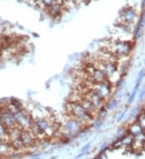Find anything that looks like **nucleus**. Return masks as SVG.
<instances>
[{"label":"nucleus","mask_w":145,"mask_h":159,"mask_svg":"<svg viewBox=\"0 0 145 159\" xmlns=\"http://www.w3.org/2000/svg\"><path fill=\"white\" fill-rule=\"evenodd\" d=\"M20 139H21V141H22V143H23L24 148L32 146V145L36 143V141H37L36 137L32 134V132H31L29 129L22 130Z\"/></svg>","instance_id":"6e6552de"},{"label":"nucleus","mask_w":145,"mask_h":159,"mask_svg":"<svg viewBox=\"0 0 145 159\" xmlns=\"http://www.w3.org/2000/svg\"><path fill=\"white\" fill-rule=\"evenodd\" d=\"M127 109H126L124 111H123L122 112H121L120 115L118 116V119H117V122H120V121L125 117V116H126V114H127Z\"/></svg>","instance_id":"a211bd4d"},{"label":"nucleus","mask_w":145,"mask_h":159,"mask_svg":"<svg viewBox=\"0 0 145 159\" xmlns=\"http://www.w3.org/2000/svg\"><path fill=\"white\" fill-rule=\"evenodd\" d=\"M89 147H90V143H87L86 145H84V146L81 149V150H80L81 153H82V152H87L88 149H89Z\"/></svg>","instance_id":"6ab92c4d"},{"label":"nucleus","mask_w":145,"mask_h":159,"mask_svg":"<svg viewBox=\"0 0 145 159\" xmlns=\"http://www.w3.org/2000/svg\"><path fill=\"white\" fill-rule=\"evenodd\" d=\"M144 64H145V59H144Z\"/></svg>","instance_id":"4be33fe9"},{"label":"nucleus","mask_w":145,"mask_h":159,"mask_svg":"<svg viewBox=\"0 0 145 159\" xmlns=\"http://www.w3.org/2000/svg\"><path fill=\"white\" fill-rule=\"evenodd\" d=\"M64 10L63 6L58 3H54L52 6L47 8V11L50 15L53 17H59Z\"/></svg>","instance_id":"9d476101"},{"label":"nucleus","mask_w":145,"mask_h":159,"mask_svg":"<svg viewBox=\"0 0 145 159\" xmlns=\"http://www.w3.org/2000/svg\"><path fill=\"white\" fill-rule=\"evenodd\" d=\"M83 125L74 117H72L68 115V118L65 119V121L62 125L63 129L66 133H73L79 131L82 128Z\"/></svg>","instance_id":"423d86ee"},{"label":"nucleus","mask_w":145,"mask_h":159,"mask_svg":"<svg viewBox=\"0 0 145 159\" xmlns=\"http://www.w3.org/2000/svg\"><path fill=\"white\" fill-rule=\"evenodd\" d=\"M138 13L132 6H129L123 10L119 17V22L118 23H122L127 26H132L137 20Z\"/></svg>","instance_id":"39448f33"},{"label":"nucleus","mask_w":145,"mask_h":159,"mask_svg":"<svg viewBox=\"0 0 145 159\" xmlns=\"http://www.w3.org/2000/svg\"><path fill=\"white\" fill-rule=\"evenodd\" d=\"M0 141H10L9 129L0 121Z\"/></svg>","instance_id":"f8f14e48"},{"label":"nucleus","mask_w":145,"mask_h":159,"mask_svg":"<svg viewBox=\"0 0 145 159\" xmlns=\"http://www.w3.org/2000/svg\"><path fill=\"white\" fill-rule=\"evenodd\" d=\"M134 48L133 41H121L113 40L111 39V45L109 51L113 53L118 58L119 57H128L132 52Z\"/></svg>","instance_id":"f03ea898"},{"label":"nucleus","mask_w":145,"mask_h":159,"mask_svg":"<svg viewBox=\"0 0 145 159\" xmlns=\"http://www.w3.org/2000/svg\"><path fill=\"white\" fill-rule=\"evenodd\" d=\"M67 115L74 117L80 121L83 125H89L95 117L91 113L86 111L80 102H72L69 101L66 106Z\"/></svg>","instance_id":"f257e3e1"},{"label":"nucleus","mask_w":145,"mask_h":159,"mask_svg":"<svg viewBox=\"0 0 145 159\" xmlns=\"http://www.w3.org/2000/svg\"><path fill=\"white\" fill-rule=\"evenodd\" d=\"M143 111L144 112H145V103H144V106H143Z\"/></svg>","instance_id":"412c9836"},{"label":"nucleus","mask_w":145,"mask_h":159,"mask_svg":"<svg viewBox=\"0 0 145 159\" xmlns=\"http://www.w3.org/2000/svg\"><path fill=\"white\" fill-rule=\"evenodd\" d=\"M13 114H14L17 127L20 128L21 129H29L33 122V118L31 116L29 112L26 109V108Z\"/></svg>","instance_id":"20e7f679"},{"label":"nucleus","mask_w":145,"mask_h":159,"mask_svg":"<svg viewBox=\"0 0 145 159\" xmlns=\"http://www.w3.org/2000/svg\"><path fill=\"white\" fill-rule=\"evenodd\" d=\"M144 96H145V88H144V89H143L142 91L140 92L139 96V101H142L143 99L144 98Z\"/></svg>","instance_id":"aec40b11"},{"label":"nucleus","mask_w":145,"mask_h":159,"mask_svg":"<svg viewBox=\"0 0 145 159\" xmlns=\"http://www.w3.org/2000/svg\"><path fill=\"white\" fill-rule=\"evenodd\" d=\"M118 105V99L116 98H113L111 100L109 101V102L106 104V109L108 110H114L115 108H117V106Z\"/></svg>","instance_id":"2eb2a0df"},{"label":"nucleus","mask_w":145,"mask_h":159,"mask_svg":"<svg viewBox=\"0 0 145 159\" xmlns=\"http://www.w3.org/2000/svg\"><path fill=\"white\" fill-rule=\"evenodd\" d=\"M114 87L115 85L110 82L108 80H106L100 83L93 84V85L91 86V89L96 92L102 99L106 101L113 93Z\"/></svg>","instance_id":"7ed1b4c3"},{"label":"nucleus","mask_w":145,"mask_h":159,"mask_svg":"<svg viewBox=\"0 0 145 159\" xmlns=\"http://www.w3.org/2000/svg\"><path fill=\"white\" fill-rule=\"evenodd\" d=\"M137 92H138V89L135 88H133L132 92H131L130 96H129L128 97V101H127V102H128V104H131L134 101V100L135 99V96L136 95H137Z\"/></svg>","instance_id":"f3484780"},{"label":"nucleus","mask_w":145,"mask_h":159,"mask_svg":"<svg viewBox=\"0 0 145 159\" xmlns=\"http://www.w3.org/2000/svg\"><path fill=\"white\" fill-rule=\"evenodd\" d=\"M145 132V131L143 129L141 125L138 123L137 121L133 123H131L130 125V126H129V129H128V132L130 134H131L133 137L138 135V134L142 133V132Z\"/></svg>","instance_id":"9b49d317"},{"label":"nucleus","mask_w":145,"mask_h":159,"mask_svg":"<svg viewBox=\"0 0 145 159\" xmlns=\"http://www.w3.org/2000/svg\"><path fill=\"white\" fill-rule=\"evenodd\" d=\"M80 103L82 104L83 107L85 108V110L88 111L89 112V113H91L93 116L95 117L97 114H98V109L96 108V106L94 105L93 103L91 102V101H89V100H87V99H85V97L82 99V101H80Z\"/></svg>","instance_id":"1a4fd4ad"},{"label":"nucleus","mask_w":145,"mask_h":159,"mask_svg":"<svg viewBox=\"0 0 145 159\" xmlns=\"http://www.w3.org/2000/svg\"><path fill=\"white\" fill-rule=\"evenodd\" d=\"M144 76H145V70L141 69L139 71V74H138L137 78H136V83H135V88L139 89V88L140 85H141V82H142L143 79H144Z\"/></svg>","instance_id":"4468645a"},{"label":"nucleus","mask_w":145,"mask_h":159,"mask_svg":"<svg viewBox=\"0 0 145 159\" xmlns=\"http://www.w3.org/2000/svg\"><path fill=\"white\" fill-rule=\"evenodd\" d=\"M56 2L54 0H37L36 1V4L39 5L41 7L47 9L48 7H49L50 6H52V4Z\"/></svg>","instance_id":"ddd939ff"},{"label":"nucleus","mask_w":145,"mask_h":159,"mask_svg":"<svg viewBox=\"0 0 145 159\" xmlns=\"http://www.w3.org/2000/svg\"><path fill=\"white\" fill-rule=\"evenodd\" d=\"M136 121H138V123H139V125H141V127L143 128V129H144V131H145V112H144L142 110L141 112H140V113L138 115Z\"/></svg>","instance_id":"dca6fc26"},{"label":"nucleus","mask_w":145,"mask_h":159,"mask_svg":"<svg viewBox=\"0 0 145 159\" xmlns=\"http://www.w3.org/2000/svg\"><path fill=\"white\" fill-rule=\"evenodd\" d=\"M84 97L89 101H91L94 105L96 106V108L99 110L102 108L105 107V104H106V101L104 99H102L99 95L96 92H94V90L89 89L84 93Z\"/></svg>","instance_id":"0eeeda50"}]
</instances>
